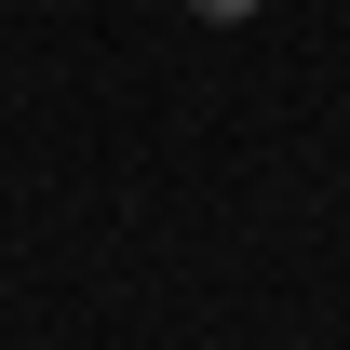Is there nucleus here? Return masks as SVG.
Listing matches in <instances>:
<instances>
[{"mask_svg":"<svg viewBox=\"0 0 350 350\" xmlns=\"http://www.w3.org/2000/svg\"><path fill=\"white\" fill-rule=\"evenodd\" d=\"M189 14H202V27H256L269 0H189Z\"/></svg>","mask_w":350,"mask_h":350,"instance_id":"f257e3e1","label":"nucleus"}]
</instances>
